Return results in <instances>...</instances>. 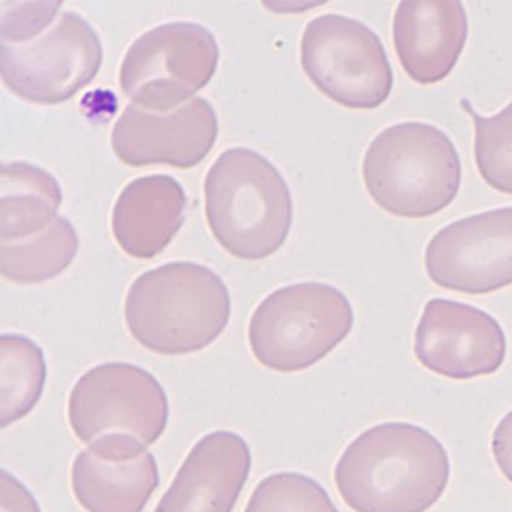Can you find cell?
<instances>
[{
  "instance_id": "cell-1",
  "label": "cell",
  "mask_w": 512,
  "mask_h": 512,
  "mask_svg": "<svg viewBox=\"0 0 512 512\" xmlns=\"http://www.w3.org/2000/svg\"><path fill=\"white\" fill-rule=\"evenodd\" d=\"M450 480V459L424 427L388 422L361 432L335 466V484L354 512H427Z\"/></svg>"
},
{
  "instance_id": "cell-2",
  "label": "cell",
  "mask_w": 512,
  "mask_h": 512,
  "mask_svg": "<svg viewBox=\"0 0 512 512\" xmlns=\"http://www.w3.org/2000/svg\"><path fill=\"white\" fill-rule=\"evenodd\" d=\"M230 315L232 301L223 280L194 262H171L143 272L125 299L130 335L160 356L207 349L226 329Z\"/></svg>"
},
{
  "instance_id": "cell-3",
  "label": "cell",
  "mask_w": 512,
  "mask_h": 512,
  "mask_svg": "<svg viewBox=\"0 0 512 512\" xmlns=\"http://www.w3.org/2000/svg\"><path fill=\"white\" fill-rule=\"evenodd\" d=\"M205 216L214 239L230 255L264 260L285 244L294 201L271 160L249 148H230L205 176Z\"/></svg>"
},
{
  "instance_id": "cell-4",
  "label": "cell",
  "mask_w": 512,
  "mask_h": 512,
  "mask_svg": "<svg viewBox=\"0 0 512 512\" xmlns=\"http://www.w3.org/2000/svg\"><path fill=\"white\" fill-rule=\"evenodd\" d=\"M363 180L377 207L422 219L456 200L463 168L450 137L434 125L406 121L383 132L363 157Z\"/></svg>"
},
{
  "instance_id": "cell-5",
  "label": "cell",
  "mask_w": 512,
  "mask_h": 512,
  "mask_svg": "<svg viewBox=\"0 0 512 512\" xmlns=\"http://www.w3.org/2000/svg\"><path fill=\"white\" fill-rule=\"evenodd\" d=\"M354 326V310L342 290L326 283H296L265 297L249 320L256 361L276 372H301L324 360Z\"/></svg>"
},
{
  "instance_id": "cell-6",
  "label": "cell",
  "mask_w": 512,
  "mask_h": 512,
  "mask_svg": "<svg viewBox=\"0 0 512 512\" xmlns=\"http://www.w3.org/2000/svg\"><path fill=\"white\" fill-rule=\"evenodd\" d=\"M301 66L322 95L347 109H377L392 95L393 70L383 41L349 16L320 15L306 24Z\"/></svg>"
},
{
  "instance_id": "cell-7",
  "label": "cell",
  "mask_w": 512,
  "mask_h": 512,
  "mask_svg": "<svg viewBox=\"0 0 512 512\" xmlns=\"http://www.w3.org/2000/svg\"><path fill=\"white\" fill-rule=\"evenodd\" d=\"M217 64L219 47L207 27L171 22L144 32L130 45L121 63L120 86L144 111L168 112L205 88Z\"/></svg>"
},
{
  "instance_id": "cell-8",
  "label": "cell",
  "mask_w": 512,
  "mask_h": 512,
  "mask_svg": "<svg viewBox=\"0 0 512 512\" xmlns=\"http://www.w3.org/2000/svg\"><path fill=\"white\" fill-rule=\"evenodd\" d=\"M102 61V41L75 11L59 13L56 22L32 40L0 41L2 82L29 104L68 102L91 84Z\"/></svg>"
},
{
  "instance_id": "cell-9",
  "label": "cell",
  "mask_w": 512,
  "mask_h": 512,
  "mask_svg": "<svg viewBox=\"0 0 512 512\" xmlns=\"http://www.w3.org/2000/svg\"><path fill=\"white\" fill-rule=\"evenodd\" d=\"M68 420L75 436L88 445L107 434H130L150 447L168 427V395L144 368L102 363L73 386Z\"/></svg>"
},
{
  "instance_id": "cell-10",
  "label": "cell",
  "mask_w": 512,
  "mask_h": 512,
  "mask_svg": "<svg viewBox=\"0 0 512 512\" xmlns=\"http://www.w3.org/2000/svg\"><path fill=\"white\" fill-rule=\"evenodd\" d=\"M425 271L434 285L470 296L512 285V207L445 226L427 244Z\"/></svg>"
},
{
  "instance_id": "cell-11",
  "label": "cell",
  "mask_w": 512,
  "mask_h": 512,
  "mask_svg": "<svg viewBox=\"0 0 512 512\" xmlns=\"http://www.w3.org/2000/svg\"><path fill=\"white\" fill-rule=\"evenodd\" d=\"M500 322L472 304L431 299L415 333V356L427 370L454 381L491 376L504 365Z\"/></svg>"
},
{
  "instance_id": "cell-12",
  "label": "cell",
  "mask_w": 512,
  "mask_h": 512,
  "mask_svg": "<svg viewBox=\"0 0 512 512\" xmlns=\"http://www.w3.org/2000/svg\"><path fill=\"white\" fill-rule=\"evenodd\" d=\"M217 134L214 107L205 98H192L166 114L127 105L112 128L111 143L116 157L132 168L166 164L191 169L214 148Z\"/></svg>"
},
{
  "instance_id": "cell-13",
  "label": "cell",
  "mask_w": 512,
  "mask_h": 512,
  "mask_svg": "<svg viewBox=\"0 0 512 512\" xmlns=\"http://www.w3.org/2000/svg\"><path fill=\"white\" fill-rule=\"evenodd\" d=\"M159 466L143 441L107 434L72 464V489L86 512H143L159 488Z\"/></svg>"
},
{
  "instance_id": "cell-14",
  "label": "cell",
  "mask_w": 512,
  "mask_h": 512,
  "mask_svg": "<svg viewBox=\"0 0 512 512\" xmlns=\"http://www.w3.org/2000/svg\"><path fill=\"white\" fill-rule=\"evenodd\" d=\"M251 472L248 441L228 431L203 436L153 512H232Z\"/></svg>"
},
{
  "instance_id": "cell-15",
  "label": "cell",
  "mask_w": 512,
  "mask_h": 512,
  "mask_svg": "<svg viewBox=\"0 0 512 512\" xmlns=\"http://www.w3.org/2000/svg\"><path fill=\"white\" fill-rule=\"evenodd\" d=\"M468 40V15L457 0H404L393 16V45L411 80L431 86L456 68Z\"/></svg>"
},
{
  "instance_id": "cell-16",
  "label": "cell",
  "mask_w": 512,
  "mask_h": 512,
  "mask_svg": "<svg viewBox=\"0 0 512 512\" xmlns=\"http://www.w3.org/2000/svg\"><path fill=\"white\" fill-rule=\"evenodd\" d=\"M187 196L168 175L141 176L121 191L112 210V235L128 256L152 260L168 248L185 221Z\"/></svg>"
},
{
  "instance_id": "cell-17",
  "label": "cell",
  "mask_w": 512,
  "mask_h": 512,
  "mask_svg": "<svg viewBox=\"0 0 512 512\" xmlns=\"http://www.w3.org/2000/svg\"><path fill=\"white\" fill-rule=\"evenodd\" d=\"M63 203L61 185L47 169L9 162L0 182V240L20 242L45 232Z\"/></svg>"
},
{
  "instance_id": "cell-18",
  "label": "cell",
  "mask_w": 512,
  "mask_h": 512,
  "mask_svg": "<svg viewBox=\"0 0 512 512\" xmlns=\"http://www.w3.org/2000/svg\"><path fill=\"white\" fill-rule=\"evenodd\" d=\"M79 244L73 224L57 217L34 239L0 242V272L6 280L18 285L54 280L72 265Z\"/></svg>"
},
{
  "instance_id": "cell-19",
  "label": "cell",
  "mask_w": 512,
  "mask_h": 512,
  "mask_svg": "<svg viewBox=\"0 0 512 512\" xmlns=\"http://www.w3.org/2000/svg\"><path fill=\"white\" fill-rule=\"evenodd\" d=\"M47 383L40 345L24 335L0 336V425L6 429L36 408Z\"/></svg>"
},
{
  "instance_id": "cell-20",
  "label": "cell",
  "mask_w": 512,
  "mask_h": 512,
  "mask_svg": "<svg viewBox=\"0 0 512 512\" xmlns=\"http://www.w3.org/2000/svg\"><path fill=\"white\" fill-rule=\"evenodd\" d=\"M461 107L475 125V164L495 191L512 194V102L491 118L480 116L463 98Z\"/></svg>"
},
{
  "instance_id": "cell-21",
  "label": "cell",
  "mask_w": 512,
  "mask_h": 512,
  "mask_svg": "<svg viewBox=\"0 0 512 512\" xmlns=\"http://www.w3.org/2000/svg\"><path fill=\"white\" fill-rule=\"evenodd\" d=\"M244 512H338L328 491L303 473H274L258 482Z\"/></svg>"
},
{
  "instance_id": "cell-22",
  "label": "cell",
  "mask_w": 512,
  "mask_h": 512,
  "mask_svg": "<svg viewBox=\"0 0 512 512\" xmlns=\"http://www.w3.org/2000/svg\"><path fill=\"white\" fill-rule=\"evenodd\" d=\"M0 16V41L2 43H22L32 40L47 27L56 22L61 4H18V2H2Z\"/></svg>"
},
{
  "instance_id": "cell-23",
  "label": "cell",
  "mask_w": 512,
  "mask_h": 512,
  "mask_svg": "<svg viewBox=\"0 0 512 512\" xmlns=\"http://www.w3.org/2000/svg\"><path fill=\"white\" fill-rule=\"evenodd\" d=\"M2 512H41L31 491L8 470H2Z\"/></svg>"
},
{
  "instance_id": "cell-24",
  "label": "cell",
  "mask_w": 512,
  "mask_h": 512,
  "mask_svg": "<svg viewBox=\"0 0 512 512\" xmlns=\"http://www.w3.org/2000/svg\"><path fill=\"white\" fill-rule=\"evenodd\" d=\"M491 450L498 470L512 484V411L496 425Z\"/></svg>"
}]
</instances>
